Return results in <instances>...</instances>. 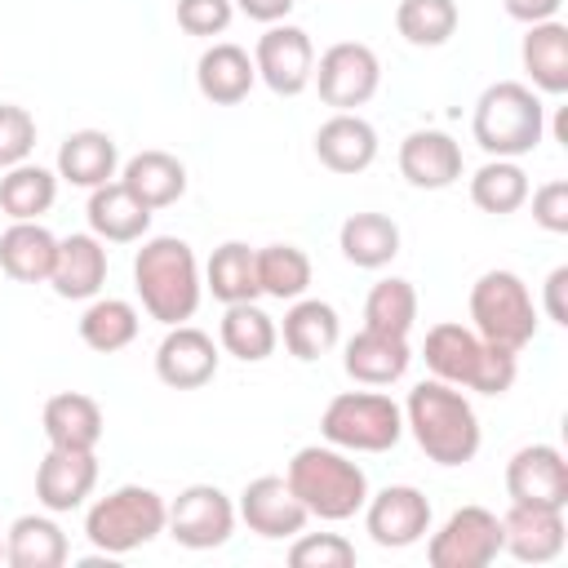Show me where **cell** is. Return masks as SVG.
<instances>
[{
  "mask_svg": "<svg viewBox=\"0 0 568 568\" xmlns=\"http://www.w3.org/2000/svg\"><path fill=\"white\" fill-rule=\"evenodd\" d=\"M404 430H413L417 448L435 462V466H466L475 462L484 430L479 417L470 408V399L462 395V386H448L439 377L417 382L404 399Z\"/></svg>",
  "mask_w": 568,
  "mask_h": 568,
  "instance_id": "obj_1",
  "label": "cell"
},
{
  "mask_svg": "<svg viewBox=\"0 0 568 568\" xmlns=\"http://www.w3.org/2000/svg\"><path fill=\"white\" fill-rule=\"evenodd\" d=\"M133 288L142 297V311L151 320H160L164 328L186 324L204 297V280H200V262L195 248L178 235H151L142 240L138 257H133Z\"/></svg>",
  "mask_w": 568,
  "mask_h": 568,
  "instance_id": "obj_2",
  "label": "cell"
},
{
  "mask_svg": "<svg viewBox=\"0 0 568 568\" xmlns=\"http://www.w3.org/2000/svg\"><path fill=\"white\" fill-rule=\"evenodd\" d=\"M519 351H506L488 337H479L475 328L466 324H435L422 342V359L426 368L448 382V386H466V390H479V395H506L519 377Z\"/></svg>",
  "mask_w": 568,
  "mask_h": 568,
  "instance_id": "obj_3",
  "label": "cell"
},
{
  "mask_svg": "<svg viewBox=\"0 0 568 568\" xmlns=\"http://www.w3.org/2000/svg\"><path fill=\"white\" fill-rule=\"evenodd\" d=\"M293 497L306 506L311 519L324 524H342L351 515L364 510L368 501V475L359 462H351L342 448L333 444H306L293 453L288 470H284Z\"/></svg>",
  "mask_w": 568,
  "mask_h": 568,
  "instance_id": "obj_4",
  "label": "cell"
},
{
  "mask_svg": "<svg viewBox=\"0 0 568 568\" xmlns=\"http://www.w3.org/2000/svg\"><path fill=\"white\" fill-rule=\"evenodd\" d=\"M470 133L488 151V160H519V155L537 151V142L546 138V106H541L537 89H528L519 80H497L479 93Z\"/></svg>",
  "mask_w": 568,
  "mask_h": 568,
  "instance_id": "obj_5",
  "label": "cell"
},
{
  "mask_svg": "<svg viewBox=\"0 0 568 568\" xmlns=\"http://www.w3.org/2000/svg\"><path fill=\"white\" fill-rule=\"evenodd\" d=\"M169 519V501L155 488L142 484H120L115 493L98 497L84 515V537L93 550H102L106 559H120L146 541H155L164 532Z\"/></svg>",
  "mask_w": 568,
  "mask_h": 568,
  "instance_id": "obj_6",
  "label": "cell"
},
{
  "mask_svg": "<svg viewBox=\"0 0 568 568\" xmlns=\"http://www.w3.org/2000/svg\"><path fill=\"white\" fill-rule=\"evenodd\" d=\"M320 435L342 453H386L404 435V408L382 390H342L328 399Z\"/></svg>",
  "mask_w": 568,
  "mask_h": 568,
  "instance_id": "obj_7",
  "label": "cell"
},
{
  "mask_svg": "<svg viewBox=\"0 0 568 568\" xmlns=\"http://www.w3.org/2000/svg\"><path fill=\"white\" fill-rule=\"evenodd\" d=\"M470 328L506 351H524L537 337V302L515 271H484L470 284Z\"/></svg>",
  "mask_w": 568,
  "mask_h": 568,
  "instance_id": "obj_8",
  "label": "cell"
},
{
  "mask_svg": "<svg viewBox=\"0 0 568 568\" xmlns=\"http://www.w3.org/2000/svg\"><path fill=\"white\" fill-rule=\"evenodd\" d=\"M311 84L320 89V102L333 106V111H355L364 106L377 84H382V62L368 44L359 40H337L320 53L315 71H311Z\"/></svg>",
  "mask_w": 568,
  "mask_h": 568,
  "instance_id": "obj_9",
  "label": "cell"
},
{
  "mask_svg": "<svg viewBox=\"0 0 568 568\" xmlns=\"http://www.w3.org/2000/svg\"><path fill=\"white\" fill-rule=\"evenodd\" d=\"M501 555V519L488 506H462L426 541L430 568H488Z\"/></svg>",
  "mask_w": 568,
  "mask_h": 568,
  "instance_id": "obj_10",
  "label": "cell"
},
{
  "mask_svg": "<svg viewBox=\"0 0 568 568\" xmlns=\"http://www.w3.org/2000/svg\"><path fill=\"white\" fill-rule=\"evenodd\" d=\"M235 501L217 488V484H191L169 501V537L186 550H213L226 546L235 532Z\"/></svg>",
  "mask_w": 568,
  "mask_h": 568,
  "instance_id": "obj_11",
  "label": "cell"
},
{
  "mask_svg": "<svg viewBox=\"0 0 568 568\" xmlns=\"http://www.w3.org/2000/svg\"><path fill=\"white\" fill-rule=\"evenodd\" d=\"M253 67H257V80L280 93V98H297L306 84H311V71H315V44L302 27L293 22H271L262 36H257V49H253Z\"/></svg>",
  "mask_w": 568,
  "mask_h": 568,
  "instance_id": "obj_12",
  "label": "cell"
},
{
  "mask_svg": "<svg viewBox=\"0 0 568 568\" xmlns=\"http://www.w3.org/2000/svg\"><path fill=\"white\" fill-rule=\"evenodd\" d=\"M364 528L382 550L417 546L430 532V501L413 484H386L364 501Z\"/></svg>",
  "mask_w": 568,
  "mask_h": 568,
  "instance_id": "obj_13",
  "label": "cell"
},
{
  "mask_svg": "<svg viewBox=\"0 0 568 568\" xmlns=\"http://www.w3.org/2000/svg\"><path fill=\"white\" fill-rule=\"evenodd\" d=\"M98 488V457L93 448H49L36 466V501L49 515L80 510Z\"/></svg>",
  "mask_w": 568,
  "mask_h": 568,
  "instance_id": "obj_14",
  "label": "cell"
},
{
  "mask_svg": "<svg viewBox=\"0 0 568 568\" xmlns=\"http://www.w3.org/2000/svg\"><path fill=\"white\" fill-rule=\"evenodd\" d=\"M506 493L510 501L528 506H568V462L555 444H524L506 462Z\"/></svg>",
  "mask_w": 568,
  "mask_h": 568,
  "instance_id": "obj_15",
  "label": "cell"
},
{
  "mask_svg": "<svg viewBox=\"0 0 568 568\" xmlns=\"http://www.w3.org/2000/svg\"><path fill=\"white\" fill-rule=\"evenodd\" d=\"M235 515L248 524V532L266 537V541H284V537H297L306 528V506L293 497L288 479L284 475H257L244 484L240 493V506Z\"/></svg>",
  "mask_w": 568,
  "mask_h": 568,
  "instance_id": "obj_16",
  "label": "cell"
},
{
  "mask_svg": "<svg viewBox=\"0 0 568 568\" xmlns=\"http://www.w3.org/2000/svg\"><path fill=\"white\" fill-rule=\"evenodd\" d=\"M217 342L195 324H173L155 346V377L173 390H200L217 377Z\"/></svg>",
  "mask_w": 568,
  "mask_h": 568,
  "instance_id": "obj_17",
  "label": "cell"
},
{
  "mask_svg": "<svg viewBox=\"0 0 568 568\" xmlns=\"http://www.w3.org/2000/svg\"><path fill=\"white\" fill-rule=\"evenodd\" d=\"M564 541H568V524L564 510L555 506L510 501V510L501 515V550L515 555L519 564H550L564 555Z\"/></svg>",
  "mask_w": 568,
  "mask_h": 568,
  "instance_id": "obj_18",
  "label": "cell"
},
{
  "mask_svg": "<svg viewBox=\"0 0 568 568\" xmlns=\"http://www.w3.org/2000/svg\"><path fill=\"white\" fill-rule=\"evenodd\" d=\"M315 160L328 173H364L377 160V129L355 115V111H333L320 129H315Z\"/></svg>",
  "mask_w": 568,
  "mask_h": 568,
  "instance_id": "obj_19",
  "label": "cell"
},
{
  "mask_svg": "<svg viewBox=\"0 0 568 568\" xmlns=\"http://www.w3.org/2000/svg\"><path fill=\"white\" fill-rule=\"evenodd\" d=\"M399 173L417 191H444L462 178V146L444 129H413L399 142Z\"/></svg>",
  "mask_w": 568,
  "mask_h": 568,
  "instance_id": "obj_20",
  "label": "cell"
},
{
  "mask_svg": "<svg viewBox=\"0 0 568 568\" xmlns=\"http://www.w3.org/2000/svg\"><path fill=\"white\" fill-rule=\"evenodd\" d=\"M49 284L67 302H93L106 284V244L93 231L58 240V257L49 271Z\"/></svg>",
  "mask_w": 568,
  "mask_h": 568,
  "instance_id": "obj_21",
  "label": "cell"
},
{
  "mask_svg": "<svg viewBox=\"0 0 568 568\" xmlns=\"http://www.w3.org/2000/svg\"><path fill=\"white\" fill-rule=\"evenodd\" d=\"M84 213H89V231H93L102 244H133V240H142V235L151 231V209H146L120 178L93 186Z\"/></svg>",
  "mask_w": 568,
  "mask_h": 568,
  "instance_id": "obj_22",
  "label": "cell"
},
{
  "mask_svg": "<svg viewBox=\"0 0 568 568\" xmlns=\"http://www.w3.org/2000/svg\"><path fill=\"white\" fill-rule=\"evenodd\" d=\"M408 364H413L408 337H390V333H373V328H359L342 355L346 377H355L359 386H390L408 373Z\"/></svg>",
  "mask_w": 568,
  "mask_h": 568,
  "instance_id": "obj_23",
  "label": "cell"
},
{
  "mask_svg": "<svg viewBox=\"0 0 568 568\" xmlns=\"http://www.w3.org/2000/svg\"><path fill=\"white\" fill-rule=\"evenodd\" d=\"M519 62L528 71V89L537 93H568V27L559 18H546V22H532L524 31V44H519Z\"/></svg>",
  "mask_w": 568,
  "mask_h": 568,
  "instance_id": "obj_24",
  "label": "cell"
},
{
  "mask_svg": "<svg viewBox=\"0 0 568 568\" xmlns=\"http://www.w3.org/2000/svg\"><path fill=\"white\" fill-rule=\"evenodd\" d=\"M253 80H257V67H253V58H248V49H240V44H209L204 53H200V62H195V89L213 102V106H235V102H244L248 98V89H253Z\"/></svg>",
  "mask_w": 568,
  "mask_h": 568,
  "instance_id": "obj_25",
  "label": "cell"
},
{
  "mask_svg": "<svg viewBox=\"0 0 568 568\" xmlns=\"http://www.w3.org/2000/svg\"><path fill=\"white\" fill-rule=\"evenodd\" d=\"M115 169H120L115 138L102 133V129H75V133L62 138V146H58V169H53V173H58L62 182H71V186L93 191V186L111 182Z\"/></svg>",
  "mask_w": 568,
  "mask_h": 568,
  "instance_id": "obj_26",
  "label": "cell"
},
{
  "mask_svg": "<svg viewBox=\"0 0 568 568\" xmlns=\"http://www.w3.org/2000/svg\"><path fill=\"white\" fill-rule=\"evenodd\" d=\"M40 426H44V439L49 448H98L102 439V404L84 390H62L44 404L40 413Z\"/></svg>",
  "mask_w": 568,
  "mask_h": 568,
  "instance_id": "obj_27",
  "label": "cell"
},
{
  "mask_svg": "<svg viewBox=\"0 0 568 568\" xmlns=\"http://www.w3.org/2000/svg\"><path fill=\"white\" fill-rule=\"evenodd\" d=\"M280 337H284V351L302 364L328 355L342 337V320L328 302L320 297H297L288 311H284V324H280Z\"/></svg>",
  "mask_w": 568,
  "mask_h": 568,
  "instance_id": "obj_28",
  "label": "cell"
},
{
  "mask_svg": "<svg viewBox=\"0 0 568 568\" xmlns=\"http://www.w3.org/2000/svg\"><path fill=\"white\" fill-rule=\"evenodd\" d=\"M58 257V235L40 222H13L0 231V271L18 284H49Z\"/></svg>",
  "mask_w": 568,
  "mask_h": 568,
  "instance_id": "obj_29",
  "label": "cell"
},
{
  "mask_svg": "<svg viewBox=\"0 0 568 568\" xmlns=\"http://www.w3.org/2000/svg\"><path fill=\"white\" fill-rule=\"evenodd\" d=\"M120 182L155 213V209H169V204H178L186 195V164L178 155L151 146V151H138L133 160H124Z\"/></svg>",
  "mask_w": 568,
  "mask_h": 568,
  "instance_id": "obj_30",
  "label": "cell"
},
{
  "mask_svg": "<svg viewBox=\"0 0 568 568\" xmlns=\"http://www.w3.org/2000/svg\"><path fill=\"white\" fill-rule=\"evenodd\" d=\"M337 248L359 271H382L399 253V222L386 213H351L337 231Z\"/></svg>",
  "mask_w": 568,
  "mask_h": 568,
  "instance_id": "obj_31",
  "label": "cell"
},
{
  "mask_svg": "<svg viewBox=\"0 0 568 568\" xmlns=\"http://www.w3.org/2000/svg\"><path fill=\"white\" fill-rule=\"evenodd\" d=\"M204 288L231 306V302H257L262 284H257V248H248L244 240H226L213 248V257L204 262Z\"/></svg>",
  "mask_w": 568,
  "mask_h": 568,
  "instance_id": "obj_32",
  "label": "cell"
},
{
  "mask_svg": "<svg viewBox=\"0 0 568 568\" xmlns=\"http://www.w3.org/2000/svg\"><path fill=\"white\" fill-rule=\"evenodd\" d=\"M275 342H280V328L257 302H231L226 306V315L217 324V346L226 355H235L244 364H262V359H271Z\"/></svg>",
  "mask_w": 568,
  "mask_h": 568,
  "instance_id": "obj_33",
  "label": "cell"
},
{
  "mask_svg": "<svg viewBox=\"0 0 568 568\" xmlns=\"http://www.w3.org/2000/svg\"><path fill=\"white\" fill-rule=\"evenodd\" d=\"M67 532L49 515H18L4 537L9 568H62L67 564Z\"/></svg>",
  "mask_w": 568,
  "mask_h": 568,
  "instance_id": "obj_34",
  "label": "cell"
},
{
  "mask_svg": "<svg viewBox=\"0 0 568 568\" xmlns=\"http://www.w3.org/2000/svg\"><path fill=\"white\" fill-rule=\"evenodd\" d=\"M58 200V173L44 164H13L0 178V213H9L13 222H40V213H49Z\"/></svg>",
  "mask_w": 568,
  "mask_h": 568,
  "instance_id": "obj_35",
  "label": "cell"
},
{
  "mask_svg": "<svg viewBox=\"0 0 568 568\" xmlns=\"http://www.w3.org/2000/svg\"><path fill=\"white\" fill-rule=\"evenodd\" d=\"M138 328H142V315L124 297H93L80 315V342L98 355H115V351L133 346Z\"/></svg>",
  "mask_w": 568,
  "mask_h": 568,
  "instance_id": "obj_36",
  "label": "cell"
},
{
  "mask_svg": "<svg viewBox=\"0 0 568 568\" xmlns=\"http://www.w3.org/2000/svg\"><path fill=\"white\" fill-rule=\"evenodd\" d=\"M528 191H532L528 186V173L515 160H488L470 178V204L484 209V213H493V217H506V213L524 209L528 204Z\"/></svg>",
  "mask_w": 568,
  "mask_h": 568,
  "instance_id": "obj_37",
  "label": "cell"
},
{
  "mask_svg": "<svg viewBox=\"0 0 568 568\" xmlns=\"http://www.w3.org/2000/svg\"><path fill=\"white\" fill-rule=\"evenodd\" d=\"M417 324V288L413 280H377L364 297V328L373 333H390V337H408Z\"/></svg>",
  "mask_w": 568,
  "mask_h": 568,
  "instance_id": "obj_38",
  "label": "cell"
},
{
  "mask_svg": "<svg viewBox=\"0 0 568 568\" xmlns=\"http://www.w3.org/2000/svg\"><path fill=\"white\" fill-rule=\"evenodd\" d=\"M462 13L457 0H399L395 4V31L417 49H439L453 40Z\"/></svg>",
  "mask_w": 568,
  "mask_h": 568,
  "instance_id": "obj_39",
  "label": "cell"
},
{
  "mask_svg": "<svg viewBox=\"0 0 568 568\" xmlns=\"http://www.w3.org/2000/svg\"><path fill=\"white\" fill-rule=\"evenodd\" d=\"M257 284L275 302H297L311 288V257L297 244H266L257 248Z\"/></svg>",
  "mask_w": 568,
  "mask_h": 568,
  "instance_id": "obj_40",
  "label": "cell"
},
{
  "mask_svg": "<svg viewBox=\"0 0 568 568\" xmlns=\"http://www.w3.org/2000/svg\"><path fill=\"white\" fill-rule=\"evenodd\" d=\"M288 564L293 568H351L355 546L342 532H297L288 546Z\"/></svg>",
  "mask_w": 568,
  "mask_h": 568,
  "instance_id": "obj_41",
  "label": "cell"
},
{
  "mask_svg": "<svg viewBox=\"0 0 568 568\" xmlns=\"http://www.w3.org/2000/svg\"><path fill=\"white\" fill-rule=\"evenodd\" d=\"M31 151H36V115L27 106L0 102V173L31 160Z\"/></svg>",
  "mask_w": 568,
  "mask_h": 568,
  "instance_id": "obj_42",
  "label": "cell"
},
{
  "mask_svg": "<svg viewBox=\"0 0 568 568\" xmlns=\"http://www.w3.org/2000/svg\"><path fill=\"white\" fill-rule=\"evenodd\" d=\"M235 18L231 0H178V27L186 36H222Z\"/></svg>",
  "mask_w": 568,
  "mask_h": 568,
  "instance_id": "obj_43",
  "label": "cell"
},
{
  "mask_svg": "<svg viewBox=\"0 0 568 568\" xmlns=\"http://www.w3.org/2000/svg\"><path fill=\"white\" fill-rule=\"evenodd\" d=\"M528 195H532V222L550 235H568V182L555 178V182H546Z\"/></svg>",
  "mask_w": 568,
  "mask_h": 568,
  "instance_id": "obj_44",
  "label": "cell"
},
{
  "mask_svg": "<svg viewBox=\"0 0 568 568\" xmlns=\"http://www.w3.org/2000/svg\"><path fill=\"white\" fill-rule=\"evenodd\" d=\"M568 266H555L550 275H546V284H541V311H546V320L550 324H559V328H568Z\"/></svg>",
  "mask_w": 568,
  "mask_h": 568,
  "instance_id": "obj_45",
  "label": "cell"
},
{
  "mask_svg": "<svg viewBox=\"0 0 568 568\" xmlns=\"http://www.w3.org/2000/svg\"><path fill=\"white\" fill-rule=\"evenodd\" d=\"M559 4H564V0H501V9H506L515 22H524V27L555 18V13H559Z\"/></svg>",
  "mask_w": 568,
  "mask_h": 568,
  "instance_id": "obj_46",
  "label": "cell"
},
{
  "mask_svg": "<svg viewBox=\"0 0 568 568\" xmlns=\"http://www.w3.org/2000/svg\"><path fill=\"white\" fill-rule=\"evenodd\" d=\"M231 4H235L244 18H253V22H266V27H271V22H284V18L293 13V4H297V0H231Z\"/></svg>",
  "mask_w": 568,
  "mask_h": 568,
  "instance_id": "obj_47",
  "label": "cell"
},
{
  "mask_svg": "<svg viewBox=\"0 0 568 568\" xmlns=\"http://www.w3.org/2000/svg\"><path fill=\"white\" fill-rule=\"evenodd\" d=\"M555 138L568 146V106H559V111H555Z\"/></svg>",
  "mask_w": 568,
  "mask_h": 568,
  "instance_id": "obj_48",
  "label": "cell"
},
{
  "mask_svg": "<svg viewBox=\"0 0 568 568\" xmlns=\"http://www.w3.org/2000/svg\"><path fill=\"white\" fill-rule=\"evenodd\" d=\"M0 559H4V541H0Z\"/></svg>",
  "mask_w": 568,
  "mask_h": 568,
  "instance_id": "obj_49",
  "label": "cell"
}]
</instances>
